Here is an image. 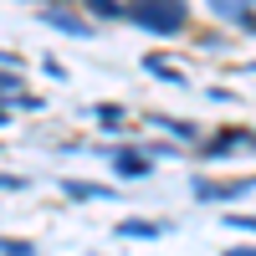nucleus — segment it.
I'll use <instances>...</instances> for the list:
<instances>
[{"label": "nucleus", "mask_w": 256, "mask_h": 256, "mask_svg": "<svg viewBox=\"0 0 256 256\" xmlns=\"http://www.w3.org/2000/svg\"><path fill=\"white\" fill-rule=\"evenodd\" d=\"M128 16H134V26L154 31V36H174L184 26V6H174V0H148V6H134Z\"/></svg>", "instance_id": "nucleus-1"}, {"label": "nucleus", "mask_w": 256, "mask_h": 256, "mask_svg": "<svg viewBox=\"0 0 256 256\" xmlns=\"http://www.w3.org/2000/svg\"><path fill=\"white\" fill-rule=\"evenodd\" d=\"M41 20H46V26L72 31V36H88V20H82V16H72V10H56V6H46V10H41Z\"/></svg>", "instance_id": "nucleus-2"}, {"label": "nucleus", "mask_w": 256, "mask_h": 256, "mask_svg": "<svg viewBox=\"0 0 256 256\" xmlns=\"http://www.w3.org/2000/svg\"><path fill=\"white\" fill-rule=\"evenodd\" d=\"M113 164H118V174H123V180H138V174H148V159L138 154V148H118V154H113Z\"/></svg>", "instance_id": "nucleus-3"}, {"label": "nucleus", "mask_w": 256, "mask_h": 256, "mask_svg": "<svg viewBox=\"0 0 256 256\" xmlns=\"http://www.w3.org/2000/svg\"><path fill=\"white\" fill-rule=\"evenodd\" d=\"M216 16H226V20H241V26H251V20H256V16L241 6V0H216Z\"/></svg>", "instance_id": "nucleus-4"}, {"label": "nucleus", "mask_w": 256, "mask_h": 256, "mask_svg": "<svg viewBox=\"0 0 256 256\" xmlns=\"http://www.w3.org/2000/svg\"><path fill=\"white\" fill-rule=\"evenodd\" d=\"M123 236H159V226H144V220H123Z\"/></svg>", "instance_id": "nucleus-5"}, {"label": "nucleus", "mask_w": 256, "mask_h": 256, "mask_svg": "<svg viewBox=\"0 0 256 256\" xmlns=\"http://www.w3.org/2000/svg\"><path fill=\"white\" fill-rule=\"evenodd\" d=\"M0 256H31L26 241H0Z\"/></svg>", "instance_id": "nucleus-6"}, {"label": "nucleus", "mask_w": 256, "mask_h": 256, "mask_svg": "<svg viewBox=\"0 0 256 256\" xmlns=\"http://www.w3.org/2000/svg\"><path fill=\"white\" fill-rule=\"evenodd\" d=\"M230 226H241V230H256V216H226Z\"/></svg>", "instance_id": "nucleus-7"}, {"label": "nucleus", "mask_w": 256, "mask_h": 256, "mask_svg": "<svg viewBox=\"0 0 256 256\" xmlns=\"http://www.w3.org/2000/svg\"><path fill=\"white\" fill-rule=\"evenodd\" d=\"M226 256H256V251H246V246H236V251H226Z\"/></svg>", "instance_id": "nucleus-8"}]
</instances>
